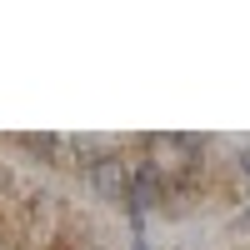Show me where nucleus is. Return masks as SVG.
Wrapping results in <instances>:
<instances>
[{"label":"nucleus","instance_id":"1","mask_svg":"<svg viewBox=\"0 0 250 250\" xmlns=\"http://www.w3.org/2000/svg\"><path fill=\"white\" fill-rule=\"evenodd\" d=\"M150 170L155 175H185L195 165V155H200V145L195 140H185V135H150Z\"/></svg>","mask_w":250,"mask_h":250},{"label":"nucleus","instance_id":"2","mask_svg":"<svg viewBox=\"0 0 250 250\" xmlns=\"http://www.w3.org/2000/svg\"><path fill=\"white\" fill-rule=\"evenodd\" d=\"M90 185H95V195L110 200V205L130 200V165H125L120 155H100V160L90 165Z\"/></svg>","mask_w":250,"mask_h":250},{"label":"nucleus","instance_id":"3","mask_svg":"<svg viewBox=\"0 0 250 250\" xmlns=\"http://www.w3.org/2000/svg\"><path fill=\"white\" fill-rule=\"evenodd\" d=\"M160 195V175L150 170V165H140V170L130 175V200H140V205H150Z\"/></svg>","mask_w":250,"mask_h":250},{"label":"nucleus","instance_id":"4","mask_svg":"<svg viewBox=\"0 0 250 250\" xmlns=\"http://www.w3.org/2000/svg\"><path fill=\"white\" fill-rule=\"evenodd\" d=\"M245 170H250V155H245Z\"/></svg>","mask_w":250,"mask_h":250}]
</instances>
